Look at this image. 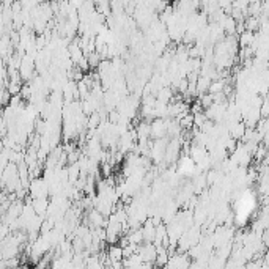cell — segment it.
Segmentation results:
<instances>
[{
    "mask_svg": "<svg viewBox=\"0 0 269 269\" xmlns=\"http://www.w3.org/2000/svg\"><path fill=\"white\" fill-rule=\"evenodd\" d=\"M253 37L255 35L252 32H243L241 33V37H239V44L243 46V47H249L252 46V42H253Z\"/></svg>",
    "mask_w": 269,
    "mask_h": 269,
    "instance_id": "obj_1",
    "label": "cell"
}]
</instances>
